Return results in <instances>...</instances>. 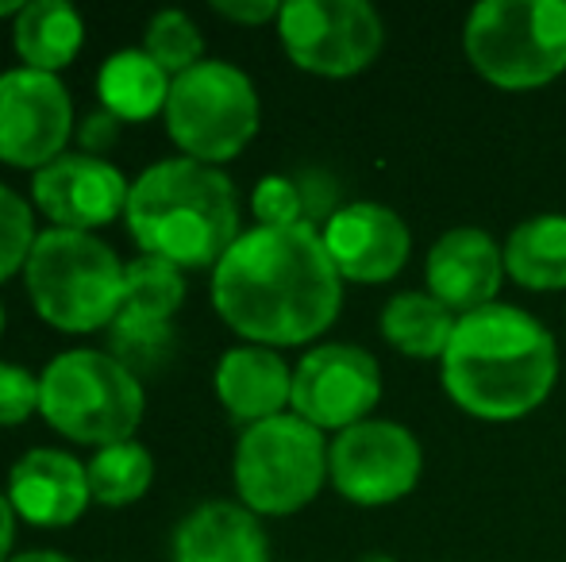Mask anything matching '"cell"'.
Segmentation results:
<instances>
[{
	"label": "cell",
	"instance_id": "1",
	"mask_svg": "<svg viewBox=\"0 0 566 562\" xmlns=\"http://www.w3.org/2000/svg\"><path fill=\"white\" fill-rule=\"evenodd\" d=\"M212 305L254 347H301L336 324L343 278L316 227H251L212 271Z\"/></svg>",
	"mask_w": 566,
	"mask_h": 562
},
{
	"label": "cell",
	"instance_id": "2",
	"mask_svg": "<svg viewBox=\"0 0 566 562\" xmlns=\"http://www.w3.org/2000/svg\"><path fill=\"white\" fill-rule=\"evenodd\" d=\"M440 378L454 409L474 421H521L552 397L559 347L532 312L497 300L459 316Z\"/></svg>",
	"mask_w": 566,
	"mask_h": 562
},
{
	"label": "cell",
	"instance_id": "3",
	"mask_svg": "<svg viewBox=\"0 0 566 562\" xmlns=\"http://www.w3.org/2000/svg\"><path fill=\"white\" fill-rule=\"evenodd\" d=\"M124 216L143 255L166 258L178 271H217L243 235L231 178L197 158H163L147 166L132 181Z\"/></svg>",
	"mask_w": 566,
	"mask_h": 562
},
{
	"label": "cell",
	"instance_id": "4",
	"mask_svg": "<svg viewBox=\"0 0 566 562\" xmlns=\"http://www.w3.org/2000/svg\"><path fill=\"white\" fill-rule=\"evenodd\" d=\"M124 271L116 251L93 232L51 227L31 247L23 278L31 305L51 328L101 331L113 328L124 308Z\"/></svg>",
	"mask_w": 566,
	"mask_h": 562
},
{
	"label": "cell",
	"instance_id": "5",
	"mask_svg": "<svg viewBox=\"0 0 566 562\" xmlns=\"http://www.w3.org/2000/svg\"><path fill=\"white\" fill-rule=\"evenodd\" d=\"M462 54L505 93L544 89L566 74L563 0H485L462 23Z\"/></svg>",
	"mask_w": 566,
	"mask_h": 562
},
{
	"label": "cell",
	"instance_id": "6",
	"mask_svg": "<svg viewBox=\"0 0 566 562\" xmlns=\"http://www.w3.org/2000/svg\"><path fill=\"white\" fill-rule=\"evenodd\" d=\"M39 413L59 435L85 447L127 443L143 424V382L108 351H62L39 378Z\"/></svg>",
	"mask_w": 566,
	"mask_h": 562
},
{
	"label": "cell",
	"instance_id": "7",
	"mask_svg": "<svg viewBox=\"0 0 566 562\" xmlns=\"http://www.w3.org/2000/svg\"><path fill=\"white\" fill-rule=\"evenodd\" d=\"M328 447L321 427L297 413L243 427L231 463L239 505L254 517H290L313 505L328 481Z\"/></svg>",
	"mask_w": 566,
	"mask_h": 562
},
{
	"label": "cell",
	"instance_id": "8",
	"mask_svg": "<svg viewBox=\"0 0 566 562\" xmlns=\"http://www.w3.org/2000/svg\"><path fill=\"white\" fill-rule=\"evenodd\" d=\"M166 131L186 158L224 166L259 136V89L239 66L205 59L189 74L174 77L166 97Z\"/></svg>",
	"mask_w": 566,
	"mask_h": 562
},
{
	"label": "cell",
	"instance_id": "9",
	"mask_svg": "<svg viewBox=\"0 0 566 562\" xmlns=\"http://www.w3.org/2000/svg\"><path fill=\"white\" fill-rule=\"evenodd\" d=\"M277 39L297 70L316 77H355L381 54L386 23L366 0H290Z\"/></svg>",
	"mask_w": 566,
	"mask_h": 562
},
{
	"label": "cell",
	"instance_id": "10",
	"mask_svg": "<svg viewBox=\"0 0 566 562\" xmlns=\"http://www.w3.org/2000/svg\"><path fill=\"white\" fill-rule=\"evenodd\" d=\"M424 474V447L397 421H363L339 432L328 447V481L363 509H381L417 489Z\"/></svg>",
	"mask_w": 566,
	"mask_h": 562
},
{
	"label": "cell",
	"instance_id": "11",
	"mask_svg": "<svg viewBox=\"0 0 566 562\" xmlns=\"http://www.w3.org/2000/svg\"><path fill=\"white\" fill-rule=\"evenodd\" d=\"M381 401V367L358 343H316L293 367L290 413L321 432H347L370 421Z\"/></svg>",
	"mask_w": 566,
	"mask_h": 562
},
{
	"label": "cell",
	"instance_id": "12",
	"mask_svg": "<svg viewBox=\"0 0 566 562\" xmlns=\"http://www.w3.org/2000/svg\"><path fill=\"white\" fill-rule=\"evenodd\" d=\"M74 131V100L59 74L28 66L0 74V162L39 173L62 158Z\"/></svg>",
	"mask_w": 566,
	"mask_h": 562
},
{
	"label": "cell",
	"instance_id": "13",
	"mask_svg": "<svg viewBox=\"0 0 566 562\" xmlns=\"http://www.w3.org/2000/svg\"><path fill=\"white\" fill-rule=\"evenodd\" d=\"M343 282L355 285H386L409 266L412 232L389 204L350 201L321 227Z\"/></svg>",
	"mask_w": 566,
	"mask_h": 562
},
{
	"label": "cell",
	"instance_id": "14",
	"mask_svg": "<svg viewBox=\"0 0 566 562\" xmlns=\"http://www.w3.org/2000/svg\"><path fill=\"white\" fill-rule=\"evenodd\" d=\"M127 178L108 158L93 155H62L35 173L31 197L54 227L66 232H93V227L113 224L127 209Z\"/></svg>",
	"mask_w": 566,
	"mask_h": 562
},
{
	"label": "cell",
	"instance_id": "15",
	"mask_svg": "<svg viewBox=\"0 0 566 562\" xmlns=\"http://www.w3.org/2000/svg\"><path fill=\"white\" fill-rule=\"evenodd\" d=\"M505 278V247L482 227H451L428 247L424 289L454 316L497 305Z\"/></svg>",
	"mask_w": 566,
	"mask_h": 562
},
{
	"label": "cell",
	"instance_id": "16",
	"mask_svg": "<svg viewBox=\"0 0 566 562\" xmlns=\"http://www.w3.org/2000/svg\"><path fill=\"white\" fill-rule=\"evenodd\" d=\"M8 501L28 524L70 528L93 501L85 463L54 447L28 450L8 474Z\"/></svg>",
	"mask_w": 566,
	"mask_h": 562
},
{
	"label": "cell",
	"instance_id": "17",
	"mask_svg": "<svg viewBox=\"0 0 566 562\" xmlns=\"http://www.w3.org/2000/svg\"><path fill=\"white\" fill-rule=\"evenodd\" d=\"M217 397L235 424H262L290 413L293 367L274 347H231L217 362Z\"/></svg>",
	"mask_w": 566,
	"mask_h": 562
},
{
	"label": "cell",
	"instance_id": "18",
	"mask_svg": "<svg viewBox=\"0 0 566 562\" xmlns=\"http://www.w3.org/2000/svg\"><path fill=\"white\" fill-rule=\"evenodd\" d=\"M174 562H270L266 528L247 505L209 501L178 524Z\"/></svg>",
	"mask_w": 566,
	"mask_h": 562
},
{
	"label": "cell",
	"instance_id": "19",
	"mask_svg": "<svg viewBox=\"0 0 566 562\" xmlns=\"http://www.w3.org/2000/svg\"><path fill=\"white\" fill-rule=\"evenodd\" d=\"M12 43L28 70L59 74L82 51L85 23L77 8L66 4V0H31L12 20Z\"/></svg>",
	"mask_w": 566,
	"mask_h": 562
},
{
	"label": "cell",
	"instance_id": "20",
	"mask_svg": "<svg viewBox=\"0 0 566 562\" xmlns=\"http://www.w3.org/2000/svg\"><path fill=\"white\" fill-rule=\"evenodd\" d=\"M454 324H459V316L448 305H440L428 289H405L386 300L378 328L381 339L397 354L417 362H432L448 354Z\"/></svg>",
	"mask_w": 566,
	"mask_h": 562
},
{
	"label": "cell",
	"instance_id": "21",
	"mask_svg": "<svg viewBox=\"0 0 566 562\" xmlns=\"http://www.w3.org/2000/svg\"><path fill=\"white\" fill-rule=\"evenodd\" d=\"M170 85H174V77L166 74L143 46L108 54L97 74L101 108H108V113L119 116L124 124L150 120L155 113H166Z\"/></svg>",
	"mask_w": 566,
	"mask_h": 562
},
{
	"label": "cell",
	"instance_id": "22",
	"mask_svg": "<svg viewBox=\"0 0 566 562\" xmlns=\"http://www.w3.org/2000/svg\"><path fill=\"white\" fill-rule=\"evenodd\" d=\"M505 274L521 289L559 293L566 289V216L544 212L516 224L505 240Z\"/></svg>",
	"mask_w": 566,
	"mask_h": 562
},
{
	"label": "cell",
	"instance_id": "23",
	"mask_svg": "<svg viewBox=\"0 0 566 562\" xmlns=\"http://www.w3.org/2000/svg\"><path fill=\"white\" fill-rule=\"evenodd\" d=\"M90 474V494L105 509H124V505L139 501L143 494L155 481V458L143 443L127 439L113 443V447H101L97 455L85 466Z\"/></svg>",
	"mask_w": 566,
	"mask_h": 562
},
{
	"label": "cell",
	"instance_id": "24",
	"mask_svg": "<svg viewBox=\"0 0 566 562\" xmlns=\"http://www.w3.org/2000/svg\"><path fill=\"white\" fill-rule=\"evenodd\" d=\"M186 300V278L174 263L155 255H139L127 263L124 271V316H139V320L170 324L174 312Z\"/></svg>",
	"mask_w": 566,
	"mask_h": 562
},
{
	"label": "cell",
	"instance_id": "25",
	"mask_svg": "<svg viewBox=\"0 0 566 562\" xmlns=\"http://www.w3.org/2000/svg\"><path fill=\"white\" fill-rule=\"evenodd\" d=\"M143 51L170 77H181L205 62V35L189 12L163 8V12L150 15L147 31H143Z\"/></svg>",
	"mask_w": 566,
	"mask_h": 562
},
{
	"label": "cell",
	"instance_id": "26",
	"mask_svg": "<svg viewBox=\"0 0 566 562\" xmlns=\"http://www.w3.org/2000/svg\"><path fill=\"white\" fill-rule=\"evenodd\" d=\"M108 347H113L108 354L139 378L143 370H158L166 362V354L174 347V328L170 324L139 320V316L119 312L113 328H108Z\"/></svg>",
	"mask_w": 566,
	"mask_h": 562
},
{
	"label": "cell",
	"instance_id": "27",
	"mask_svg": "<svg viewBox=\"0 0 566 562\" xmlns=\"http://www.w3.org/2000/svg\"><path fill=\"white\" fill-rule=\"evenodd\" d=\"M35 212L15 189L0 185V285L12 278L20 266H28L35 247Z\"/></svg>",
	"mask_w": 566,
	"mask_h": 562
},
{
	"label": "cell",
	"instance_id": "28",
	"mask_svg": "<svg viewBox=\"0 0 566 562\" xmlns=\"http://www.w3.org/2000/svg\"><path fill=\"white\" fill-rule=\"evenodd\" d=\"M251 209L262 227H297V224L308 227L305 193H301L297 173H266V178L254 185Z\"/></svg>",
	"mask_w": 566,
	"mask_h": 562
},
{
	"label": "cell",
	"instance_id": "29",
	"mask_svg": "<svg viewBox=\"0 0 566 562\" xmlns=\"http://www.w3.org/2000/svg\"><path fill=\"white\" fill-rule=\"evenodd\" d=\"M39 413V378L15 362H0V427L23 424Z\"/></svg>",
	"mask_w": 566,
	"mask_h": 562
},
{
	"label": "cell",
	"instance_id": "30",
	"mask_svg": "<svg viewBox=\"0 0 566 562\" xmlns=\"http://www.w3.org/2000/svg\"><path fill=\"white\" fill-rule=\"evenodd\" d=\"M119 128H124V120L113 116L108 108H97V113H90L82 124H77V147H82V155H93V158H105L108 150L119 142Z\"/></svg>",
	"mask_w": 566,
	"mask_h": 562
},
{
	"label": "cell",
	"instance_id": "31",
	"mask_svg": "<svg viewBox=\"0 0 566 562\" xmlns=\"http://www.w3.org/2000/svg\"><path fill=\"white\" fill-rule=\"evenodd\" d=\"M212 12L224 15L231 23H247V28H259V23H277L282 15V4L277 0H217Z\"/></svg>",
	"mask_w": 566,
	"mask_h": 562
},
{
	"label": "cell",
	"instance_id": "32",
	"mask_svg": "<svg viewBox=\"0 0 566 562\" xmlns=\"http://www.w3.org/2000/svg\"><path fill=\"white\" fill-rule=\"evenodd\" d=\"M12 543H15V509L8 501V494H0V562H12Z\"/></svg>",
	"mask_w": 566,
	"mask_h": 562
},
{
	"label": "cell",
	"instance_id": "33",
	"mask_svg": "<svg viewBox=\"0 0 566 562\" xmlns=\"http://www.w3.org/2000/svg\"><path fill=\"white\" fill-rule=\"evenodd\" d=\"M12 562H74V559L59 555V551H28V555H15Z\"/></svg>",
	"mask_w": 566,
	"mask_h": 562
},
{
	"label": "cell",
	"instance_id": "34",
	"mask_svg": "<svg viewBox=\"0 0 566 562\" xmlns=\"http://www.w3.org/2000/svg\"><path fill=\"white\" fill-rule=\"evenodd\" d=\"M20 12H23L20 0H0V15H12V20H15V15H20Z\"/></svg>",
	"mask_w": 566,
	"mask_h": 562
},
{
	"label": "cell",
	"instance_id": "35",
	"mask_svg": "<svg viewBox=\"0 0 566 562\" xmlns=\"http://www.w3.org/2000/svg\"><path fill=\"white\" fill-rule=\"evenodd\" d=\"M358 562H394V559H389V555H381V551H374V555H363Z\"/></svg>",
	"mask_w": 566,
	"mask_h": 562
},
{
	"label": "cell",
	"instance_id": "36",
	"mask_svg": "<svg viewBox=\"0 0 566 562\" xmlns=\"http://www.w3.org/2000/svg\"><path fill=\"white\" fill-rule=\"evenodd\" d=\"M0 336H4V300H0Z\"/></svg>",
	"mask_w": 566,
	"mask_h": 562
}]
</instances>
